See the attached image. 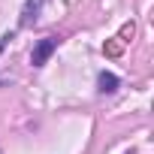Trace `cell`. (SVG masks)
<instances>
[{"mask_svg": "<svg viewBox=\"0 0 154 154\" xmlns=\"http://www.w3.org/2000/svg\"><path fill=\"white\" fill-rule=\"evenodd\" d=\"M57 42H60L57 36H42V39L33 45V51H30V66H36V69H39V66H45V63H48V57L54 54Z\"/></svg>", "mask_w": 154, "mask_h": 154, "instance_id": "6da1fadb", "label": "cell"}, {"mask_svg": "<svg viewBox=\"0 0 154 154\" xmlns=\"http://www.w3.org/2000/svg\"><path fill=\"white\" fill-rule=\"evenodd\" d=\"M42 3H45V0H24V9H21L18 24H21V27L36 24V21H39V12H42Z\"/></svg>", "mask_w": 154, "mask_h": 154, "instance_id": "7a4b0ae2", "label": "cell"}, {"mask_svg": "<svg viewBox=\"0 0 154 154\" xmlns=\"http://www.w3.org/2000/svg\"><path fill=\"white\" fill-rule=\"evenodd\" d=\"M118 88H121V79H118L115 72L103 69V72L97 75V91H100V94H115Z\"/></svg>", "mask_w": 154, "mask_h": 154, "instance_id": "3957f363", "label": "cell"}, {"mask_svg": "<svg viewBox=\"0 0 154 154\" xmlns=\"http://www.w3.org/2000/svg\"><path fill=\"white\" fill-rule=\"evenodd\" d=\"M12 39H15V30H6L3 36H0V51H3V48H6V45H9Z\"/></svg>", "mask_w": 154, "mask_h": 154, "instance_id": "277c9868", "label": "cell"}]
</instances>
